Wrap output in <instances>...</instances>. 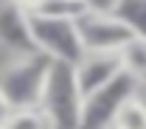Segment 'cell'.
<instances>
[{
    "instance_id": "6da1fadb",
    "label": "cell",
    "mask_w": 146,
    "mask_h": 129,
    "mask_svg": "<svg viewBox=\"0 0 146 129\" xmlns=\"http://www.w3.org/2000/svg\"><path fill=\"white\" fill-rule=\"evenodd\" d=\"M48 70L51 59L39 51L25 56H6V62L0 65V98L6 101V107H39Z\"/></svg>"
},
{
    "instance_id": "7a4b0ae2",
    "label": "cell",
    "mask_w": 146,
    "mask_h": 129,
    "mask_svg": "<svg viewBox=\"0 0 146 129\" xmlns=\"http://www.w3.org/2000/svg\"><path fill=\"white\" fill-rule=\"evenodd\" d=\"M28 31H31V39H34L36 51L45 54L51 62L73 65L84 54V45H82L79 31H76V20L48 17V14L28 11Z\"/></svg>"
},
{
    "instance_id": "3957f363",
    "label": "cell",
    "mask_w": 146,
    "mask_h": 129,
    "mask_svg": "<svg viewBox=\"0 0 146 129\" xmlns=\"http://www.w3.org/2000/svg\"><path fill=\"white\" fill-rule=\"evenodd\" d=\"M39 107L51 115L56 129H76L79 126V110L82 95L73 81V67L65 62H51V70L45 79V90Z\"/></svg>"
},
{
    "instance_id": "277c9868",
    "label": "cell",
    "mask_w": 146,
    "mask_h": 129,
    "mask_svg": "<svg viewBox=\"0 0 146 129\" xmlns=\"http://www.w3.org/2000/svg\"><path fill=\"white\" fill-rule=\"evenodd\" d=\"M135 90H138V81L129 73L118 70L104 87H98V90H93L90 95L82 98L79 126L76 129H107L110 124H112L118 107H121Z\"/></svg>"
},
{
    "instance_id": "5b68a950",
    "label": "cell",
    "mask_w": 146,
    "mask_h": 129,
    "mask_svg": "<svg viewBox=\"0 0 146 129\" xmlns=\"http://www.w3.org/2000/svg\"><path fill=\"white\" fill-rule=\"evenodd\" d=\"M76 31L84 45V51H112L118 54V48L135 37V31L115 14H82L76 20Z\"/></svg>"
},
{
    "instance_id": "8992f818",
    "label": "cell",
    "mask_w": 146,
    "mask_h": 129,
    "mask_svg": "<svg viewBox=\"0 0 146 129\" xmlns=\"http://www.w3.org/2000/svg\"><path fill=\"white\" fill-rule=\"evenodd\" d=\"M70 67H73L76 90L84 98L93 90L104 87L110 79L121 70V62H118V54H112V51H84Z\"/></svg>"
},
{
    "instance_id": "52a82bcc",
    "label": "cell",
    "mask_w": 146,
    "mask_h": 129,
    "mask_svg": "<svg viewBox=\"0 0 146 129\" xmlns=\"http://www.w3.org/2000/svg\"><path fill=\"white\" fill-rule=\"evenodd\" d=\"M0 51H6V56L36 54L28 31V11L11 0H0Z\"/></svg>"
},
{
    "instance_id": "ba28073f",
    "label": "cell",
    "mask_w": 146,
    "mask_h": 129,
    "mask_svg": "<svg viewBox=\"0 0 146 129\" xmlns=\"http://www.w3.org/2000/svg\"><path fill=\"white\" fill-rule=\"evenodd\" d=\"M118 62H121V70L129 73L138 84L146 81V37H135L124 42L118 48Z\"/></svg>"
},
{
    "instance_id": "9c48e42d",
    "label": "cell",
    "mask_w": 146,
    "mask_h": 129,
    "mask_svg": "<svg viewBox=\"0 0 146 129\" xmlns=\"http://www.w3.org/2000/svg\"><path fill=\"white\" fill-rule=\"evenodd\" d=\"M3 129H56V126L42 107H23V110H9Z\"/></svg>"
},
{
    "instance_id": "30bf717a",
    "label": "cell",
    "mask_w": 146,
    "mask_h": 129,
    "mask_svg": "<svg viewBox=\"0 0 146 129\" xmlns=\"http://www.w3.org/2000/svg\"><path fill=\"white\" fill-rule=\"evenodd\" d=\"M110 126H115V129H146V110H143V104L138 101L135 93L118 107V112H115V118H112Z\"/></svg>"
},
{
    "instance_id": "8fae6325",
    "label": "cell",
    "mask_w": 146,
    "mask_h": 129,
    "mask_svg": "<svg viewBox=\"0 0 146 129\" xmlns=\"http://www.w3.org/2000/svg\"><path fill=\"white\" fill-rule=\"evenodd\" d=\"M115 17H121L138 37H146V0H118Z\"/></svg>"
},
{
    "instance_id": "7c38bea8",
    "label": "cell",
    "mask_w": 146,
    "mask_h": 129,
    "mask_svg": "<svg viewBox=\"0 0 146 129\" xmlns=\"http://www.w3.org/2000/svg\"><path fill=\"white\" fill-rule=\"evenodd\" d=\"M36 14H48V17H65V20H79L84 14L82 0H36L34 9Z\"/></svg>"
},
{
    "instance_id": "4fadbf2b",
    "label": "cell",
    "mask_w": 146,
    "mask_h": 129,
    "mask_svg": "<svg viewBox=\"0 0 146 129\" xmlns=\"http://www.w3.org/2000/svg\"><path fill=\"white\" fill-rule=\"evenodd\" d=\"M87 14H115L118 0H82Z\"/></svg>"
},
{
    "instance_id": "5bb4252c",
    "label": "cell",
    "mask_w": 146,
    "mask_h": 129,
    "mask_svg": "<svg viewBox=\"0 0 146 129\" xmlns=\"http://www.w3.org/2000/svg\"><path fill=\"white\" fill-rule=\"evenodd\" d=\"M135 95H138V101L143 104V110H146V81H141V84H138V90H135Z\"/></svg>"
},
{
    "instance_id": "9a60e30c",
    "label": "cell",
    "mask_w": 146,
    "mask_h": 129,
    "mask_svg": "<svg viewBox=\"0 0 146 129\" xmlns=\"http://www.w3.org/2000/svg\"><path fill=\"white\" fill-rule=\"evenodd\" d=\"M6 115H9V107H6V101H3V98H0V124H3V121H6Z\"/></svg>"
},
{
    "instance_id": "2e32d148",
    "label": "cell",
    "mask_w": 146,
    "mask_h": 129,
    "mask_svg": "<svg viewBox=\"0 0 146 129\" xmlns=\"http://www.w3.org/2000/svg\"><path fill=\"white\" fill-rule=\"evenodd\" d=\"M107 129H115V126H107Z\"/></svg>"
},
{
    "instance_id": "e0dca14e",
    "label": "cell",
    "mask_w": 146,
    "mask_h": 129,
    "mask_svg": "<svg viewBox=\"0 0 146 129\" xmlns=\"http://www.w3.org/2000/svg\"><path fill=\"white\" fill-rule=\"evenodd\" d=\"M0 129H3V124H0Z\"/></svg>"
}]
</instances>
